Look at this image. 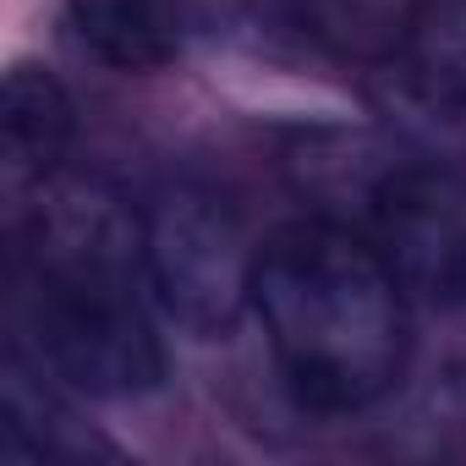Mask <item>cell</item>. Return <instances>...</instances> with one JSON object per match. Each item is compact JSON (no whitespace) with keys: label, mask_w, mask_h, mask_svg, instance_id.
Here are the masks:
<instances>
[{"label":"cell","mask_w":466,"mask_h":466,"mask_svg":"<svg viewBox=\"0 0 466 466\" xmlns=\"http://www.w3.org/2000/svg\"><path fill=\"white\" fill-rule=\"evenodd\" d=\"M12 286L39 357L88 395H143L165 379L148 319L143 208L94 176H50L17 219Z\"/></svg>","instance_id":"6da1fadb"},{"label":"cell","mask_w":466,"mask_h":466,"mask_svg":"<svg viewBox=\"0 0 466 466\" xmlns=\"http://www.w3.org/2000/svg\"><path fill=\"white\" fill-rule=\"evenodd\" d=\"M390 258L329 219H291L258 248L253 313L280 384L313 417L384 400L411 357V308Z\"/></svg>","instance_id":"7a4b0ae2"},{"label":"cell","mask_w":466,"mask_h":466,"mask_svg":"<svg viewBox=\"0 0 466 466\" xmlns=\"http://www.w3.org/2000/svg\"><path fill=\"white\" fill-rule=\"evenodd\" d=\"M143 258L159 308L203 340H225L253 308L258 248L242 214L208 187L181 181L143 208Z\"/></svg>","instance_id":"3957f363"},{"label":"cell","mask_w":466,"mask_h":466,"mask_svg":"<svg viewBox=\"0 0 466 466\" xmlns=\"http://www.w3.org/2000/svg\"><path fill=\"white\" fill-rule=\"evenodd\" d=\"M379 253L400 275L406 297L466 313V187L444 170H384L373 192Z\"/></svg>","instance_id":"277c9868"},{"label":"cell","mask_w":466,"mask_h":466,"mask_svg":"<svg viewBox=\"0 0 466 466\" xmlns=\"http://www.w3.org/2000/svg\"><path fill=\"white\" fill-rule=\"evenodd\" d=\"M72 99L66 88L45 72L17 61L0 88V154H6V181L12 187H39L61 170L72 148Z\"/></svg>","instance_id":"5b68a950"},{"label":"cell","mask_w":466,"mask_h":466,"mask_svg":"<svg viewBox=\"0 0 466 466\" xmlns=\"http://www.w3.org/2000/svg\"><path fill=\"white\" fill-rule=\"evenodd\" d=\"M66 17L116 72H159L181 50V0H66Z\"/></svg>","instance_id":"8992f818"},{"label":"cell","mask_w":466,"mask_h":466,"mask_svg":"<svg viewBox=\"0 0 466 466\" xmlns=\"http://www.w3.org/2000/svg\"><path fill=\"white\" fill-rule=\"evenodd\" d=\"M0 450L12 461H77L99 444L28 368L23 357H6V379H0Z\"/></svg>","instance_id":"52a82bcc"},{"label":"cell","mask_w":466,"mask_h":466,"mask_svg":"<svg viewBox=\"0 0 466 466\" xmlns=\"http://www.w3.org/2000/svg\"><path fill=\"white\" fill-rule=\"evenodd\" d=\"M428 0H291L297 23L313 45L340 61H384L400 56Z\"/></svg>","instance_id":"ba28073f"},{"label":"cell","mask_w":466,"mask_h":466,"mask_svg":"<svg viewBox=\"0 0 466 466\" xmlns=\"http://www.w3.org/2000/svg\"><path fill=\"white\" fill-rule=\"evenodd\" d=\"M400 56L433 105L466 110V0H428Z\"/></svg>","instance_id":"9c48e42d"}]
</instances>
